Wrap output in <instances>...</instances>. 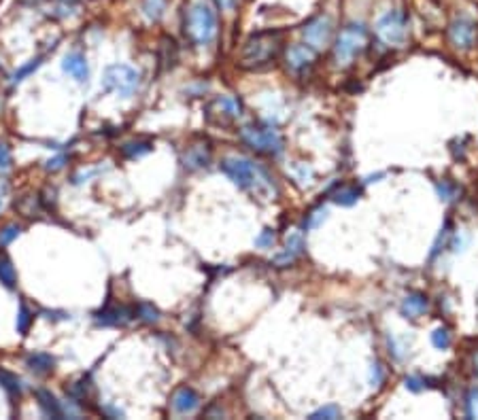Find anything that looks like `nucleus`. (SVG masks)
I'll return each instance as SVG.
<instances>
[{"mask_svg":"<svg viewBox=\"0 0 478 420\" xmlns=\"http://www.w3.org/2000/svg\"><path fill=\"white\" fill-rule=\"evenodd\" d=\"M279 51H281V34L279 32H272V30L255 32L243 45L241 62L238 64H241V68H245V70H264V68L275 64Z\"/></svg>","mask_w":478,"mask_h":420,"instance_id":"nucleus-1","label":"nucleus"},{"mask_svg":"<svg viewBox=\"0 0 478 420\" xmlns=\"http://www.w3.org/2000/svg\"><path fill=\"white\" fill-rule=\"evenodd\" d=\"M183 34L194 47H209L217 37V15L207 3H194L183 15Z\"/></svg>","mask_w":478,"mask_h":420,"instance_id":"nucleus-2","label":"nucleus"},{"mask_svg":"<svg viewBox=\"0 0 478 420\" xmlns=\"http://www.w3.org/2000/svg\"><path fill=\"white\" fill-rule=\"evenodd\" d=\"M221 170L236 187H241L245 191L262 193V191L272 189V183H270V177L266 174V170H262L247 157H225L221 161Z\"/></svg>","mask_w":478,"mask_h":420,"instance_id":"nucleus-3","label":"nucleus"},{"mask_svg":"<svg viewBox=\"0 0 478 420\" xmlns=\"http://www.w3.org/2000/svg\"><path fill=\"white\" fill-rule=\"evenodd\" d=\"M368 43V30L364 24H349L338 34L336 45H334V60L338 66L351 64L366 47Z\"/></svg>","mask_w":478,"mask_h":420,"instance_id":"nucleus-4","label":"nucleus"},{"mask_svg":"<svg viewBox=\"0 0 478 420\" xmlns=\"http://www.w3.org/2000/svg\"><path fill=\"white\" fill-rule=\"evenodd\" d=\"M241 138L255 153H264V155L283 153V138L272 125H259V123L245 125L241 130Z\"/></svg>","mask_w":478,"mask_h":420,"instance_id":"nucleus-5","label":"nucleus"},{"mask_svg":"<svg viewBox=\"0 0 478 420\" xmlns=\"http://www.w3.org/2000/svg\"><path fill=\"white\" fill-rule=\"evenodd\" d=\"M102 87L117 94L119 98H132L141 87V73L126 64H113L105 70Z\"/></svg>","mask_w":478,"mask_h":420,"instance_id":"nucleus-6","label":"nucleus"},{"mask_svg":"<svg viewBox=\"0 0 478 420\" xmlns=\"http://www.w3.org/2000/svg\"><path fill=\"white\" fill-rule=\"evenodd\" d=\"M377 37L387 45V47H402L408 37V28H406V15L400 9H391L374 26Z\"/></svg>","mask_w":478,"mask_h":420,"instance_id":"nucleus-7","label":"nucleus"},{"mask_svg":"<svg viewBox=\"0 0 478 420\" xmlns=\"http://www.w3.org/2000/svg\"><path fill=\"white\" fill-rule=\"evenodd\" d=\"M332 32H334L332 19L327 15H319V17H313L309 24L302 28V39H304V43L309 45L311 49L319 51V49H323L330 43Z\"/></svg>","mask_w":478,"mask_h":420,"instance_id":"nucleus-8","label":"nucleus"},{"mask_svg":"<svg viewBox=\"0 0 478 420\" xmlns=\"http://www.w3.org/2000/svg\"><path fill=\"white\" fill-rule=\"evenodd\" d=\"M478 37V26L468 19V17H457L455 21H451L449 26V41L455 49L468 51L474 47Z\"/></svg>","mask_w":478,"mask_h":420,"instance_id":"nucleus-9","label":"nucleus"},{"mask_svg":"<svg viewBox=\"0 0 478 420\" xmlns=\"http://www.w3.org/2000/svg\"><path fill=\"white\" fill-rule=\"evenodd\" d=\"M207 115L211 121H219V123H228L232 119H238L243 115V104L238 98H232V96H219L215 98L209 109H207Z\"/></svg>","mask_w":478,"mask_h":420,"instance_id":"nucleus-10","label":"nucleus"},{"mask_svg":"<svg viewBox=\"0 0 478 420\" xmlns=\"http://www.w3.org/2000/svg\"><path fill=\"white\" fill-rule=\"evenodd\" d=\"M134 319H136V308H128V306H107L94 314L96 325L102 327H123Z\"/></svg>","mask_w":478,"mask_h":420,"instance_id":"nucleus-11","label":"nucleus"},{"mask_svg":"<svg viewBox=\"0 0 478 420\" xmlns=\"http://www.w3.org/2000/svg\"><path fill=\"white\" fill-rule=\"evenodd\" d=\"M285 60H287V68L291 73L302 75L315 64V49H311L306 43H296L287 49Z\"/></svg>","mask_w":478,"mask_h":420,"instance_id":"nucleus-12","label":"nucleus"},{"mask_svg":"<svg viewBox=\"0 0 478 420\" xmlns=\"http://www.w3.org/2000/svg\"><path fill=\"white\" fill-rule=\"evenodd\" d=\"M62 70L66 75H71L77 83H85L89 79V66H87V60L81 51L66 53V58L62 62Z\"/></svg>","mask_w":478,"mask_h":420,"instance_id":"nucleus-13","label":"nucleus"},{"mask_svg":"<svg viewBox=\"0 0 478 420\" xmlns=\"http://www.w3.org/2000/svg\"><path fill=\"white\" fill-rule=\"evenodd\" d=\"M170 405H173V412L179 414V416L191 414V412H196L200 408V395L189 387H179L175 391V395H173Z\"/></svg>","mask_w":478,"mask_h":420,"instance_id":"nucleus-14","label":"nucleus"},{"mask_svg":"<svg viewBox=\"0 0 478 420\" xmlns=\"http://www.w3.org/2000/svg\"><path fill=\"white\" fill-rule=\"evenodd\" d=\"M181 161L187 170H202L211 164V149L207 145H191L185 149Z\"/></svg>","mask_w":478,"mask_h":420,"instance_id":"nucleus-15","label":"nucleus"},{"mask_svg":"<svg viewBox=\"0 0 478 420\" xmlns=\"http://www.w3.org/2000/svg\"><path fill=\"white\" fill-rule=\"evenodd\" d=\"M302 253H304V238H302L300 231H296V234H291V236L287 238L285 249H283V253H279V255L275 257V263H277L279 268L291 265Z\"/></svg>","mask_w":478,"mask_h":420,"instance_id":"nucleus-16","label":"nucleus"},{"mask_svg":"<svg viewBox=\"0 0 478 420\" xmlns=\"http://www.w3.org/2000/svg\"><path fill=\"white\" fill-rule=\"evenodd\" d=\"M429 310V299L423 293H411L402 299L400 312L404 314L406 319H419L421 314H425Z\"/></svg>","mask_w":478,"mask_h":420,"instance_id":"nucleus-17","label":"nucleus"},{"mask_svg":"<svg viewBox=\"0 0 478 420\" xmlns=\"http://www.w3.org/2000/svg\"><path fill=\"white\" fill-rule=\"evenodd\" d=\"M34 397H37L39 408H41V412H43L47 418H64V405L58 401V397H56L51 391L39 389L37 393H34Z\"/></svg>","mask_w":478,"mask_h":420,"instance_id":"nucleus-18","label":"nucleus"},{"mask_svg":"<svg viewBox=\"0 0 478 420\" xmlns=\"http://www.w3.org/2000/svg\"><path fill=\"white\" fill-rule=\"evenodd\" d=\"M26 365L37 376H47L56 369V359L47 353H32L26 357Z\"/></svg>","mask_w":478,"mask_h":420,"instance_id":"nucleus-19","label":"nucleus"},{"mask_svg":"<svg viewBox=\"0 0 478 420\" xmlns=\"http://www.w3.org/2000/svg\"><path fill=\"white\" fill-rule=\"evenodd\" d=\"M83 0H51V15L56 19H68L75 17L81 9Z\"/></svg>","mask_w":478,"mask_h":420,"instance_id":"nucleus-20","label":"nucleus"},{"mask_svg":"<svg viewBox=\"0 0 478 420\" xmlns=\"http://www.w3.org/2000/svg\"><path fill=\"white\" fill-rule=\"evenodd\" d=\"M153 151V143L151 140H132V143H126L121 147V155L126 159H141L147 153Z\"/></svg>","mask_w":478,"mask_h":420,"instance_id":"nucleus-21","label":"nucleus"},{"mask_svg":"<svg viewBox=\"0 0 478 420\" xmlns=\"http://www.w3.org/2000/svg\"><path fill=\"white\" fill-rule=\"evenodd\" d=\"M359 195H361V189L355 185H340L336 191H332V200L338 206H353V204H357Z\"/></svg>","mask_w":478,"mask_h":420,"instance_id":"nucleus-22","label":"nucleus"},{"mask_svg":"<svg viewBox=\"0 0 478 420\" xmlns=\"http://www.w3.org/2000/svg\"><path fill=\"white\" fill-rule=\"evenodd\" d=\"M0 283H3L7 289H15L17 287V272L15 265L11 261L9 255H0Z\"/></svg>","mask_w":478,"mask_h":420,"instance_id":"nucleus-23","label":"nucleus"},{"mask_svg":"<svg viewBox=\"0 0 478 420\" xmlns=\"http://www.w3.org/2000/svg\"><path fill=\"white\" fill-rule=\"evenodd\" d=\"M177 58H179V47L175 43V39L164 37L160 43V62L164 64V68H173Z\"/></svg>","mask_w":478,"mask_h":420,"instance_id":"nucleus-24","label":"nucleus"},{"mask_svg":"<svg viewBox=\"0 0 478 420\" xmlns=\"http://www.w3.org/2000/svg\"><path fill=\"white\" fill-rule=\"evenodd\" d=\"M0 387H3L9 393V397H13V399L22 395V380L13 371L0 369Z\"/></svg>","mask_w":478,"mask_h":420,"instance_id":"nucleus-25","label":"nucleus"},{"mask_svg":"<svg viewBox=\"0 0 478 420\" xmlns=\"http://www.w3.org/2000/svg\"><path fill=\"white\" fill-rule=\"evenodd\" d=\"M43 60H45V55L32 58L28 64H24L22 68H17L15 73H13V77H11V85H19V83H22V81H26L32 73H37V70L41 68V64H43Z\"/></svg>","mask_w":478,"mask_h":420,"instance_id":"nucleus-26","label":"nucleus"},{"mask_svg":"<svg viewBox=\"0 0 478 420\" xmlns=\"http://www.w3.org/2000/svg\"><path fill=\"white\" fill-rule=\"evenodd\" d=\"M166 13V0H143V15L147 21H160Z\"/></svg>","mask_w":478,"mask_h":420,"instance_id":"nucleus-27","label":"nucleus"},{"mask_svg":"<svg viewBox=\"0 0 478 420\" xmlns=\"http://www.w3.org/2000/svg\"><path fill=\"white\" fill-rule=\"evenodd\" d=\"M15 208L19 210L22 215H26V217H34V215L39 213V208H41V198L39 195L19 198V202H15Z\"/></svg>","mask_w":478,"mask_h":420,"instance_id":"nucleus-28","label":"nucleus"},{"mask_svg":"<svg viewBox=\"0 0 478 420\" xmlns=\"http://www.w3.org/2000/svg\"><path fill=\"white\" fill-rule=\"evenodd\" d=\"M136 317H139L141 321H145V323H157L160 321V310L153 304L143 301V304L136 306Z\"/></svg>","mask_w":478,"mask_h":420,"instance_id":"nucleus-29","label":"nucleus"},{"mask_svg":"<svg viewBox=\"0 0 478 420\" xmlns=\"http://www.w3.org/2000/svg\"><path fill=\"white\" fill-rule=\"evenodd\" d=\"M15 325H17V333H19V335H26V333L30 331V325H32V312H30V308H28L24 301L19 304Z\"/></svg>","mask_w":478,"mask_h":420,"instance_id":"nucleus-30","label":"nucleus"},{"mask_svg":"<svg viewBox=\"0 0 478 420\" xmlns=\"http://www.w3.org/2000/svg\"><path fill=\"white\" fill-rule=\"evenodd\" d=\"M22 234V227L17 225V223H9V225H5L3 229H0V249H5V247H9V244L17 238Z\"/></svg>","mask_w":478,"mask_h":420,"instance_id":"nucleus-31","label":"nucleus"},{"mask_svg":"<svg viewBox=\"0 0 478 420\" xmlns=\"http://www.w3.org/2000/svg\"><path fill=\"white\" fill-rule=\"evenodd\" d=\"M432 344H434V348H438V350H447V348L451 346V333H449V329L438 327V329L432 333Z\"/></svg>","mask_w":478,"mask_h":420,"instance_id":"nucleus-32","label":"nucleus"},{"mask_svg":"<svg viewBox=\"0 0 478 420\" xmlns=\"http://www.w3.org/2000/svg\"><path fill=\"white\" fill-rule=\"evenodd\" d=\"M275 240H277V234H275V229H262L259 231V236L255 238V247L257 249H272V244H275Z\"/></svg>","mask_w":478,"mask_h":420,"instance_id":"nucleus-33","label":"nucleus"},{"mask_svg":"<svg viewBox=\"0 0 478 420\" xmlns=\"http://www.w3.org/2000/svg\"><path fill=\"white\" fill-rule=\"evenodd\" d=\"M404 387L411 391V393H421V391L427 389V380L423 376H408L404 380Z\"/></svg>","mask_w":478,"mask_h":420,"instance_id":"nucleus-34","label":"nucleus"},{"mask_svg":"<svg viewBox=\"0 0 478 420\" xmlns=\"http://www.w3.org/2000/svg\"><path fill=\"white\" fill-rule=\"evenodd\" d=\"M325 215H327V210H325V208H315V210H313V213H311V215H306L304 227H306V229H313V227H319V225L323 223Z\"/></svg>","mask_w":478,"mask_h":420,"instance_id":"nucleus-35","label":"nucleus"},{"mask_svg":"<svg viewBox=\"0 0 478 420\" xmlns=\"http://www.w3.org/2000/svg\"><path fill=\"white\" fill-rule=\"evenodd\" d=\"M13 157H11V149L7 143H0V174H5L11 170Z\"/></svg>","mask_w":478,"mask_h":420,"instance_id":"nucleus-36","label":"nucleus"},{"mask_svg":"<svg viewBox=\"0 0 478 420\" xmlns=\"http://www.w3.org/2000/svg\"><path fill=\"white\" fill-rule=\"evenodd\" d=\"M311 418H313V420H321V418H327V420H332V418H340V408H338V405H325V408H321V410L313 412V414H311Z\"/></svg>","mask_w":478,"mask_h":420,"instance_id":"nucleus-37","label":"nucleus"},{"mask_svg":"<svg viewBox=\"0 0 478 420\" xmlns=\"http://www.w3.org/2000/svg\"><path fill=\"white\" fill-rule=\"evenodd\" d=\"M383 378H385L383 365H381L379 361H374L372 367H370V382H372V387H381V384H383Z\"/></svg>","mask_w":478,"mask_h":420,"instance_id":"nucleus-38","label":"nucleus"},{"mask_svg":"<svg viewBox=\"0 0 478 420\" xmlns=\"http://www.w3.org/2000/svg\"><path fill=\"white\" fill-rule=\"evenodd\" d=\"M436 189H438V195H440L442 200H445V202H451V200L457 195V189H455L453 185L445 183V181L438 183V185H436Z\"/></svg>","mask_w":478,"mask_h":420,"instance_id":"nucleus-39","label":"nucleus"},{"mask_svg":"<svg viewBox=\"0 0 478 420\" xmlns=\"http://www.w3.org/2000/svg\"><path fill=\"white\" fill-rule=\"evenodd\" d=\"M466 410H468V416H470V418L478 416V389L470 391V395H468V399H466Z\"/></svg>","mask_w":478,"mask_h":420,"instance_id":"nucleus-40","label":"nucleus"},{"mask_svg":"<svg viewBox=\"0 0 478 420\" xmlns=\"http://www.w3.org/2000/svg\"><path fill=\"white\" fill-rule=\"evenodd\" d=\"M66 161H68V157H66V155H58V157H53V159H49V161L45 164V170H49V172H58V170H62V168L66 166Z\"/></svg>","mask_w":478,"mask_h":420,"instance_id":"nucleus-41","label":"nucleus"},{"mask_svg":"<svg viewBox=\"0 0 478 420\" xmlns=\"http://www.w3.org/2000/svg\"><path fill=\"white\" fill-rule=\"evenodd\" d=\"M213 3H215L217 9L223 11V13H232V11L236 9V0H213Z\"/></svg>","mask_w":478,"mask_h":420,"instance_id":"nucleus-42","label":"nucleus"},{"mask_svg":"<svg viewBox=\"0 0 478 420\" xmlns=\"http://www.w3.org/2000/svg\"><path fill=\"white\" fill-rule=\"evenodd\" d=\"M476 374H478V355H476Z\"/></svg>","mask_w":478,"mask_h":420,"instance_id":"nucleus-43","label":"nucleus"},{"mask_svg":"<svg viewBox=\"0 0 478 420\" xmlns=\"http://www.w3.org/2000/svg\"><path fill=\"white\" fill-rule=\"evenodd\" d=\"M30 3H41V0H30Z\"/></svg>","mask_w":478,"mask_h":420,"instance_id":"nucleus-44","label":"nucleus"},{"mask_svg":"<svg viewBox=\"0 0 478 420\" xmlns=\"http://www.w3.org/2000/svg\"><path fill=\"white\" fill-rule=\"evenodd\" d=\"M0 204H3V202H0Z\"/></svg>","mask_w":478,"mask_h":420,"instance_id":"nucleus-45","label":"nucleus"}]
</instances>
